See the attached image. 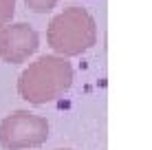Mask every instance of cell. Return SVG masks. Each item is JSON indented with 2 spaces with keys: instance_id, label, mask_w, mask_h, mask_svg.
<instances>
[{
  "instance_id": "obj_3",
  "label": "cell",
  "mask_w": 152,
  "mask_h": 150,
  "mask_svg": "<svg viewBox=\"0 0 152 150\" xmlns=\"http://www.w3.org/2000/svg\"><path fill=\"white\" fill-rule=\"evenodd\" d=\"M49 139V121L29 110H13L0 121V146L7 150L40 148Z\"/></svg>"
},
{
  "instance_id": "obj_5",
  "label": "cell",
  "mask_w": 152,
  "mask_h": 150,
  "mask_svg": "<svg viewBox=\"0 0 152 150\" xmlns=\"http://www.w3.org/2000/svg\"><path fill=\"white\" fill-rule=\"evenodd\" d=\"M57 2H60V0H24V4H27L31 11H35V13H46V11H51Z\"/></svg>"
},
{
  "instance_id": "obj_4",
  "label": "cell",
  "mask_w": 152,
  "mask_h": 150,
  "mask_svg": "<svg viewBox=\"0 0 152 150\" xmlns=\"http://www.w3.org/2000/svg\"><path fill=\"white\" fill-rule=\"evenodd\" d=\"M40 46V35L31 24L18 22L0 31V58L9 64H20Z\"/></svg>"
},
{
  "instance_id": "obj_8",
  "label": "cell",
  "mask_w": 152,
  "mask_h": 150,
  "mask_svg": "<svg viewBox=\"0 0 152 150\" xmlns=\"http://www.w3.org/2000/svg\"><path fill=\"white\" fill-rule=\"evenodd\" d=\"M60 150H71V148H60Z\"/></svg>"
},
{
  "instance_id": "obj_2",
  "label": "cell",
  "mask_w": 152,
  "mask_h": 150,
  "mask_svg": "<svg viewBox=\"0 0 152 150\" xmlns=\"http://www.w3.org/2000/svg\"><path fill=\"white\" fill-rule=\"evenodd\" d=\"M46 40H49V46L57 51L62 58L82 55L97 42L95 18L82 7H69L51 20Z\"/></svg>"
},
{
  "instance_id": "obj_7",
  "label": "cell",
  "mask_w": 152,
  "mask_h": 150,
  "mask_svg": "<svg viewBox=\"0 0 152 150\" xmlns=\"http://www.w3.org/2000/svg\"><path fill=\"white\" fill-rule=\"evenodd\" d=\"M2 29H4V24H0V31H2Z\"/></svg>"
},
{
  "instance_id": "obj_6",
  "label": "cell",
  "mask_w": 152,
  "mask_h": 150,
  "mask_svg": "<svg viewBox=\"0 0 152 150\" xmlns=\"http://www.w3.org/2000/svg\"><path fill=\"white\" fill-rule=\"evenodd\" d=\"M15 11V0H0V24L11 22Z\"/></svg>"
},
{
  "instance_id": "obj_1",
  "label": "cell",
  "mask_w": 152,
  "mask_h": 150,
  "mask_svg": "<svg viewBox=\"0 0 152 150\" xmlns=\"http://www.w3.org/2000/svg\"><path fill=\"white\" fill-rule=\"evenodd\" d=\"M73 84V66L60 55H42L22 71L18 80V93L29 104L42 106L55 102Z\"/></svg>"
}]
</instances>
